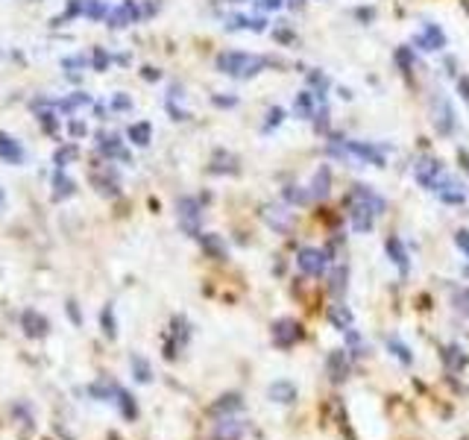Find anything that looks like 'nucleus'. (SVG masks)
Wrapping results in <instances>:
<instances>
[{
    "mask_svg": "<svg viewBox=\"0 0 469 440\" xmlns=\"http://www.w3.org/2000/svg\"><path fill=\"white\" fill-rule=\"evenodd\" d=\"M264 65H267V62L261 59V56H249V53H220V56H217V68L223 70V74L238 77V79L255 77Z\"/></svg>",
    "mask_w": 469,
    "mask_h": 440,
    "instance_id": "obj_1",
    "label": "nucleus"
},
{
    "mask_svg": "<svg viewBox=\"0 0 469 440\" xmlns=\"http://www.w3.org/2000/svg\"><path fill=\"white\" fill-rule=\"evenodd\" d=\"M270 335H273V344L279 349H291V347L300 344L305 332H302V326L296 323L293 317H282V320L273 323V332H270Z\"/></svg>",
    "mask_w": 469,
    "mask_h": 440,
    "instance_id": "obj_2",
    "label": "nucleus"
},
{
    "mask_svg": "<svg viewBox=\"0 0 469 440\" xmlns=\"http://www.w3.org/2000/svg\"><path fill=\"white\" fill-rule=\"evenodd\" d=\"M296 264H300V271L308 273V276H323L325 273V264H329V252L314 250V247H305L300 252V259H296Z\"/></svg>",
    "mask_w": 469,
    "mask_h": 440,
    "instance_id": "obj_3",
    "label": "nucleus"
},
{
    "mask_svg": "<svg viewBox=\"0 0 469 440\" xmlns=\"http://www.w3.org/2000/svg\"><path fill=\"white\" fill-rule=\"evenodd\" d=\"M431 191H434L446 206H458V203H463V188H461L449 174H440L437 182L431 185Z\"/></svg>",
    "mask_w": 469,
    "mask_h": 440,
    "instance_id": "obj_4",
    "label": "nucleus"
},
{
    "mask_svg": "<svg viewBox=\"0 0 469 440\" xmlns=\"http://www.w3.org/2000/svg\"><path fill=\"white\" fill-rule=\"evenodd\" d=\"M325 373H329V379L335 381V385H344L346 376H349V356H346V349L329 352V358H325Z\"/></svg>",
    "mask_w": 469,
    "mask_h": 440,
    "instance_id": "obj_5",
    "label": "nucleus"
},
{
    "mask_svg": "<svg viewBox=\"0 0 469 440\" xmlns=\"http://www.w3.org/2000/svg\"><path fill=\"white\" fill-rule=\"evenodd\" d=\"M440 174H443V165H440L437 159H431V155H422V159L414 165V176L422 188H431Z\"/></svg>",
    "mask_w": 469,
    "mask_h": 440,
    "instance_id": "obj_6",
    "label": "nucleus"
},
{
    "mask_svg": "<svg viewBox=\"0 0 469 440\" xmlns=\"http://www.w3.org/2000/svg\"><path fill=\"white\" fill-rule=\"evenodd\" d=\"M21 329H24L26 337H45V335L50 332V323H47L45 314H38V311L26 308L24 314H21Z\"/></svg>",
    "mask_w": 469,
    "mask_h": 440,
    "instance_id": "obj_7",
    "label": "nucleus"
},
{
    "mask_svg": "<svg viewBox=\"0 0 469 440\" xmlns=\"http://www.w3.org/2000/svg\"><path fill=\"white\" fill-rule=\"evenodd\" d=\"M179 220L185 226V232L188 235H200V229H197V220H200V206H197V200H191V197H182L179 200Z\"/></svg>",
    "mask_w": 469,
    "mask_h": 440,
    "instance_id": "obj_8",
    "label": "nucleus"
},
{
    "mask_svg": "<svg viewBox=\"0 0 469 440\" xmlns=\"http://www.w3.org/2000/svg\"><path fill=\"white\" fill-rule=\"evenodd\" d=\"M373 211H369L364 203L358 200H352L349 197V223H352V229L355 232H369V226H373Z\"/></svg>",
    "mask_w": 469,
    "mask_h": 440,
    "instance_id": "obj_9",
    "label": "nucleus"
},
{
    "mask_svg": "<svg viewBox=\"0 0 469 440\" xmlns=\"http://www.w3.org/2000/svg\"><path fill=\"white\" fill-rule=\"evenodd\" d=\"M352 200H358V203H364L373 215H381V211L387 208V203H385V197H378L373 188H367V185H355L352 188Z\"/></svg>",
    "mask_w": 469,
    "mask_h": 440,
    "instance_id": "obj_10",
    "label": "nucleus"
},
{
    "mask_svg": "<svg viewBox=\"0 0 469 440\" xmlns=\"http://www.w3.org/2000/svg\"><path fill=\"white\" fill-rule=\"evenodd\" d=\"M434 126H437V132H443V135H452L454 132V112L446 100H434Z\"/></svg>",
    "mask_w": 469,
    "mask_h": 440,
    "instance_id": "obj_11",
    "label": "nucleus"
},
{
    "mask_svg": "<svg viewBox=\"0 0 469 440\" xmlns=\"http://www.w3.org/2000/svg\"><path fill=\"white\" fill-rule=\"evenodd\" d=\"M267 396L273 402H279V405H291V402H296V385H293V381H288V379L273 381V385L267 388Z\"/></svg>",
    "mask_w": 469,
    "mask_h": 440,
    "instance_id": "obj_12",
    "label": "nucleus"
},
{
    "mask_svg": "<svg viewBox=\"0 0 469 440\" xmlns=\"http://www.w3.org/2000/svg\"><path fill=\"white\" fill-rule=\"evenodd\" d=\"M109 390H112V396H115L112 402L121 408V414H123L126 420H135V417H138V405H135V400L130 396V390H123L121 385H109Z\"/></svg>",
    "mask_w": 469,
    "mask_h": 440,
    "instance_id": "obj_13",
    "label": "nucleus"
},
{
    "mask_svg": "<svg viewBox=\"0 0 469 440\" xmlns=\"http://www.w3.org/2000/svg\"><path fill=\"white\" fill-rule=\"evenodd\" d=\"M385 250H387V255H390V261H393L396 267H399V273H402V276H408L410 261H408V250H405L402 241H399V238H387Z\"/></svg>",
    "mask_w": 469,
    "mask_h": 440,
    "instance_id": "obj_14",
    "label": "nucleus"
},
{
    "mask_svg": "<svg viewBox=\"0 0 469 440\" xmlns=\"http://www.w3.org/2000/svg\"><path fill=\"white\" fill-rule=\"evenodd\" d=\"M329 320H332L335 329H340V332H349L352 326H355V317H352V311L346 305H332L329 308Z\"/></svg>",
    "mask_w": 469,
    "mask_h": 440,
    "instance_id": "obj_15",
    "label": "nucleus"
},
{
    "mask_svg": "<svg viewBox=\"0 0 469 440\" xmlns=\"http://www.w3.org/2000/svg\"><path fill=\"white\" fill-rule=\"evenodd\" d=\"M197 238H200V247L211 255V259H217V261H223V259H226V244L220 241V235L206 232V235H197Z\"/></svg>",
    "mask_w": 469,
    "mask_h": 440,
    "instance_id": "obj_16",
    "label": "nucleus"
},
{
    "mask_svg": "<svg viewBox=\"0 0 469 440\" xmlns=\"http://www.w3.org/2000/svg\"><path fill=\"white\" fill-rule=\"evenodd\" d=\"M346 150H349V153H355V155H361V159H367V162H373L376 167L385 165V155H381L376 147H369V144H358V141H346Z\"/></svg>",
    "mask_w": 469,
    "mask_h": 440,
    "instance_id": "obj_17",
    "label": "nucleus"
},
{
    "mask_svg": "<svg viewBox=\"0 0 469 440\" xmlns=\"http://www.w3.org/2000/svg\"><path fill=\"white\" fill-rule=\"evenodd\" d=\"M240 408H244L240 393H223L220 400L211 405V414H232V411H240Z\"/></svg>",
    "mask_w": 469,
    "mask_h": 440,
    "instance_id": "obj_18",
    "label": "nucleus"
},
{
    "mask_svg": "<svg viewBox=\"0 0 469 440\" xmlns=\"http://www.w3.org/2000/svg\"><path fill=\"white\" fill-rule=\"evenodd\" d=\"M329 185H332V174H329V167H320L317 174H314V182H311V197L314 200H323L325 194H329Z\"/></svg>",
    "mask_w": 469,
    "mask_h": 440,
    "instance_id": "obj_19",
    "label": "nucleus"
},
{
    "mask_svg": "<svg viewBox=\"0 0 469 440\" xmlns=\"http://www.w3.org/2000/svg\"><path fill=\"white\" fill-rule=\"evenodd\" d=\"M21 155H24V150H21V144L15 138H9L6 132H0V159H6V162H21Z\"/></svg>",
    "mask_w": 469,
    "mask_h": 440,
    "instance_id": "obj_20",
    "label": "nucleus"
},
{
    "mask_svg": "<svg viewBox=\"0 0 469 440\" xmlns=\"http://www.w3.org/2000/svg\"><path fill=\"white\" fill-rule=\"evenodd\" d=\"M387 349H390V356H393V358H399L405 367L414 364V356H410V349H408L405 340H399V337H387Z\"/></svg>",
    "mask_w": 469,
    "mask_h": 440,
    "instance_id": "obj_21",
    "label": "nucleus"
},
{
    "mask_svg": "<svg viewBox=\"0 0 469 440\" xmlns=\"http://www.w3.org/2000/svg\"><path fill=\"white\" fill-rule=\"evenodd\" d=\"M138 18V12H135V6L132 3H123L118 12H112V26H126V24H132Z\"/></svg>",
    "mask_w": 469,
    "mask_h": 440,
    "instance_id": "obj_22",
    "label": "nucleus"
},
{
    "mask_svg": "<svg viewBox=\"0 0 469 440\" xmlns=\"http://www.w3.org/2000/svg\"><path fill=\"white\" fill-rule=\"evenodd\" d=\"M100 323H103V335L109 340H115L118 337V323H115V305H106L103 308V314H100Z\"/></svg>",
    "mask_w": 469,
    "mask_h": 440,
    "instance_id": "obj_23",
    "label": "nucleus"
},
{
    "mask_svg": "<svg viewBox=\"0 0 469 440\" xmlns=\"http://www.w3.org/2000/svg\"><path fill=\"white\" fill-rule=\"evenodd\" d=\"M443 361L452 367V370H461V367L466 364V356H463V352H461V347H443Z\"/></svg>",
    "mask_w": 469,
    "mask_h": 440,
    "instance_id": "obj_24",
    "label": "nucleus"
},
{
    "mask_svg": "<svg viewBox=\"0 0 469 440\" xmlns=\"http://www.w3.org/2000/svg\"><path fill=\"white\" fill-rule=\"evenodd\" d=\"M150 132H153V130H150V123H144V121L130 126V138L135 141L138 147H147V144H150Z\"/></svg>",
    "mask_w": 469,
    "mask_h": 440,
    "instance_id": "obj_25",
    "label": "nucleus"
},
{
    "mask_svg": "<svg viewBox=\"0 0 469 440\" xmlns=\"http://www.w3.org/2000/svg\"><path fill=\"white\" fill-rule=\"evenodd\" d=\"M296 112H300L302 118L314 115V97H311V91H302L300 97H296Z\"/></svg>",
    "mask_w": 469,
    "mask_h": 440,
    "instance_id": "obj_26",
    "label": "nucleus"
},
{
    "mask_svg": "<svg viewBox=\"0 0 469 440\" xmlns=\"http://www.w3.org/2000/svg\"><path fill=\"white\" fill-rule=\"evenodd\" d=\"M53 185H56V200H65V197H70V194H74V182H70L68 176H56V182H53Z\"/></svg>",
    "mask_w": 469,
    "mask_h": 440,
    "instance_id": "obj_27",
    "label": "nucleus"
},
{
    "mask_svg": "<svg viewBox=\"0 0 469 440\" xmlns=\"http://www.w3.org/2000/svg\"><path fill=\"white\" fill-rule=\"evenodd\" d=\"M132 367H135V379L138 381H150L153 376H150V364L141 358V356H132Z\"/></svg>",
    "mask_w": 469,
    "mask_h": 440,
    "instance_id": "obj_28",
    "label": "nucleus"
},
{
    "mask_svg": "<svg viewBox=\"0 0 469 440\" xmlns=\"http://www.w3.org/2000/svg\"><path fill=\"white\" fill-rule=\"evenodd\" d=\"M454 305H458V311L469 320V288H458V294H454Z\"/></svg>",
    "mask_w": 469,
    "mask_h": 440,
    "instance_id": "obj_29",
    "label": "nucleus"
},
{
    "mask_svg": "<svg viewBox=\"0 0 469 440\" xmlns=\"http://www.w3.org/2000/svg\"><path fill=\"white\" fill-rule=\"evenodd\" d=\"M344 288H346V267L340 264L337 271L332 273V291H335V294H344Z\"/></svg>",
    "mask_w": 469,
    "mask_h": 440,
    "instance_id": "obj_30",
    "label": "nucleus"
},
{
    "mask_svg": "<svg viewBox=\"0 0 469 440\" xmlns=\"http://www.w3.org/2000/svg\"><path fill=\"white\" fill-rule=\"evenodd\" d=\"M282 118H285V112H282V109H270V112H267V130H273V126H279V123H282Z\"/></svg>",
    "mask_w": 469,
    "mask_h": 440,
    "instance_id": "obj_31",
    "label": "nucleus"
},
{
    "mask_svg": "<svg viewBox=\"0 0 469 440\" xmlns=\"http://www.w3.org/2000/svg\"><path fill=\"white\" fill-rule=\"evenodd\" d=\"M454 244L463 250V255H469V232H466V229H458V232H454Z\"/></svg>",
    "mask_w": 469,
    "mask_h": 440,
    "instance_id": "obj_32",
    "label": "nucleus"
},
{
    "mask_svg": "<svg viewBox=\"0 0 469 440\" xmlns=\"http://www.w3.org/2000/svg\"><path fill=\"white\" fill-rule=\"evenodd\" d=\"M74 153H77L74 147H65V150H59V153H56V162L62 165V162H68V159H70V155H74Z\"/></svg>",
    "mask_w": 469,
    "mask_h": 440,
    "instance_id": "obj_33",
    "label": "nucleus"
},
{
    "mask_svg": "<svg viewBox=\"0 0 469 440\" xmlns=\"http://www.w3.org/2000/svg\"><path fill=\"white\" fill-rule=\"evenodd\" d=\"M458 85H461V97L469 103V77H461V82H458Z\"/></svg>",
    "mask_w": 469,
    "mask_h": 440,
    "instance_id": "obj_34",
    "label": "nucleus"
},
{
    "mask_svg": "<svg viewBox=\"0 0 469 440\" xmlns=\"http://www.w3.org/2000/svg\"><path fill=\"white\" fill-rule=\"evenodd\" d=\"M94 65H97V70H103V68H106V53H103V50H97Z\"/></svg>",
    "mask_w": 469,
    "mask_h": 440,
    "instance_id": "obj_35",
    "label": "nucleus"
},
{
    "mask_svg": "<svg viewBox=\"0 0 469 440\" xmlns=\"http://www.w3.org/2000/svg\"><path fill=\"white\" fill-rule=\"evenodd\" d=\"M68 314H70V320H74V323H79V311H77V303H74V300L68 303Z\"/></svg>",
    "mask_w": 469,
    "mask_h": 440,
    "instance_id": "obj_36",
    "label": "nucleus"
},
{
    "mask_svg": "<svg viewBox=\"0 0 469 440\" xmlns=\"http://www.w3.org/2000/svg\"><path fill=\"white\" fill-rule=\"evenodd\" d=\"M144 79H159V70H155V68H144Z\"/></svg>",
    "mask_w": 469,
    "mask_h": 440,
    "instance_id": "obj_37",
    "label": "nucleus"
},
{
    "mask_svg": "<svg viewBox=\"0 0 469 440\" xmlns=\"http://www.w3.org/2000/svg\"><path fill=\"white\" fill-rule=\"evenodd\" d=\"M264 6H267V9H279L282 0H264Z\"/></svg>",
    "mask_w": 469,
    "mask_h": 440,
    "instance_id": "obj_38",
    "label": "nucleus"
},
{
    "mask_svg": "<svg viewBox=\"0 0 469 440\" xmlns=\"http://www.w3.org/2000/svg\"><path fill=\"white\" fill-rule=\"evenodd\" d=\"M291 6H302V0H291Z\"/></svg>",
    "mask_w": 469,
    "mask_h": 440,
    "instance_id": "obj_39",
    "label": "nucleus"
},
{
    "mask_svg": "<svg viewBox=\"0 0 469 440\" xmlns=\"http://www.w3.org/2000/svg\"><path fill=\"white\" fill-rule=\"evenodd\" d=\"M0 203H3V194H0Z\"/></svg>",
    "mask_w": 469,
    "mask_h": 440,
    "instance_id": "obj_40",
    "label": "nucleus"
}]
</instances>
